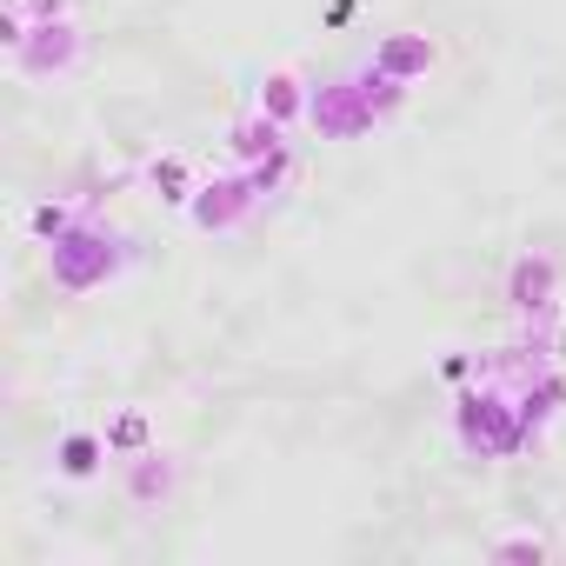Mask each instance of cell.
Instances as JSON below:
<instances>
[{"mask_svg":"<svg viewBox=\"0 0 566 566\" xmlns=\"http://www.w3.org/2000/svg\"><path fill=\"white\" fill-rule=\"evenodd\" d=\"M101 453H107L101 433H67V440H61V473H67V480H94Z\"/></svg>","mask_w":566,"mask_h":566,"instance_id":"cell-7","label":"cell"},{"mask_svg":"<svg viewBox=\"0 0 566 566\" xmlns=\"http://www.w3.org/2000/svg\"><path fill=\"white\" fill-rule=\"evenodd\" d=\"M260 114H273L280 127H287V120H301V114H314V107H307V94H301V74H294V67H280V74L266 81V94H260Z\"/></svg>","mask_w":566,"mask_h":566,"instance_id":"cell-4","label":"cell"},{"mask_svg":"<svg viewBox=\"0 0 566 566\" xmlns=\"http://www.w3.org/2000/svg\"><path fill=\"white\" fill-rule=\"evenodd\" d=\"M14 61L34 74V67H54V74H67L74 61H81V41H74V28L67 21H41V48L34 41H21L14 48Z\"/></svg>","mask_w":566,"mask_h":566,"instance_id":"cell-1","label":"cell"},{"mask_svg":"<svg viewBox=\"0 0 566 566\" xmlns=\"http://www.w3.org/2000/svg\"><path fill=\"white\" fill-rule=\"evenodd\" d=\"M127 493H134L140 506L167 500V493H174V460H167V453H140V460H134V473H127Z\"/></svg>","mask_w":566,"mask_h":566,"instance_id":"cell-5","label":"cell"},{"mask_svg":"<svg viewBox=\"0 0 566 566\" xmlns=\"http://www.w3.org/2000/svg\"><path fill=\"white\" fill-rule=\"evenodd\" d=\"M28 227H34V233H61V227H67V207H34Z\"/></svg>","mask_w":566,"mask_h":566,"instance_id":"cell-10","label":"cell"},{"mask_svg":"<svg viewBox=\"0 0 566 566\" xmlns=\"http://www.w3.org/2000/svg\"><path fill=\"white\" fill-rule=\"evenodd\" d=\"M546 294H553V266L546 260H520L513 266V307L533 314V307H546Z\"/></svg>","mask_w":566,"mask_h":566,"instance_id":"cell-6","label":"cell"},{"mask_svg":"<svg viewBox=\"0 0 566 566\" xmlns=\"http://www.w3.org/2000/svg\"><path fill=\"white\" fill-rule=\"evenodd\" d=\"M374 67L394 74V81H420V74L433 67V41H427V34H387V41L374 48Z\"/></svg>","mask_w":566,"mask_h":566,"instance_id":"cell-2","label":"cell"},{"mask_svg":"<svg viewBox=\"0 0 566 566\" xmlns=\"http://www.w3.org/2000/svg\"><path fill=\"white\" fill-rule=\"evenodd\" d=\"M280 127L273 114H247V120H233L227 127V140H233V160H260V154H280Z\"/></svg>","mask_w":566,"mask_h":566,"instance_id":"cell-3","label":"cell"},{"mask_svg":"<svg viewBox=\"0 0 566 566\" xmlns=\"http://www.w3.org/2000/svg\"><path fill=\"white\" fill-rule=\"evenodd\" d=\"M140 440H147V420H140V413H120V420L107 427V447H140Z\"/></svg>","mask_w":566,"mask_h":566,"instance_id":"cell-9","label":"cell"},{"mask_svg":"<svg viewBox=\"0 0 566 566\" xmlns=\"http://www.w3.org/2000/svg\"><path fill=\"white\" fill-rule=\"evenodd\" d=\"M8 8H21V14H41V21H61V8H67V0H8Z\"/></svg>","mask_w":566,"mask_h":566,"instance_id":"cell-11","label":"cell"},{"mask_svg":"<svg viewBox=\"0 0 566 566\" xmlns=\"http://www.w3.org/2000/svg\"><path fill=\"white\" fill-rule=\"evenodd\" d=\"M493 553H546V539H539V533H513V539H500Z\"/></svg>","mask_w":566,"mask_h":566,"instance_id":"cell-12","label":"cell"},{"mask_svg":"<svg viewBox=\"0 0 566 566\" xmlns=\"http://www.w3.org/2000/svg\"><path fill=\"white\" fill-rule=\"evenodd\" d=\"M154 187H167L160 200H174V207H187L193 193H187V160L180 154H167V160H154Z\"/></svg>","mask_w":566,"mask_h":566,"instance_id":"cell-8","label":"cell"}]
</instances>
